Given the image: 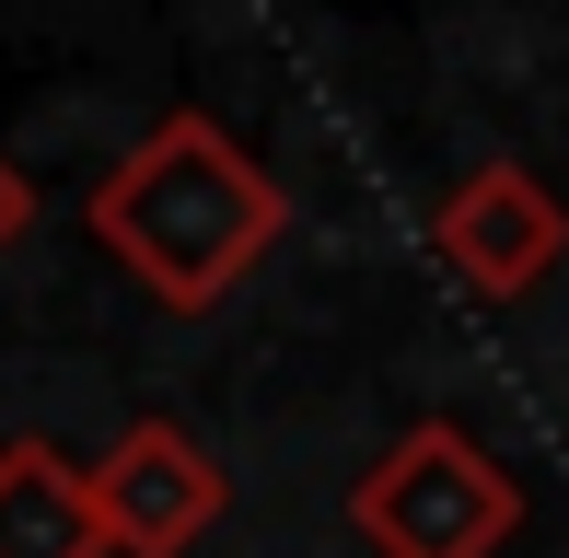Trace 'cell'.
Segmentation results:
<instances>
[{"label": "cell", "instance_id": "1", "mask_svg": "<svg viewBox=\"0 0 569 558\" xmlns=\"http://www.w3.org/2000/svg\"><path fill=\"white\" fill-rule=\"evenodd\" d=\"M279 221H291V198L268 187V163H256L221 117L140 129V151H117L106 187H93V245H106L163 315L232 302V279L279 245Z\"/></svg>", "mask_w": 569, "mask_h": 558}, {"label": "cell", "instance_id": "2", "mask_svg": "<svg viewBox=\"0 0 569 558\" xmlns=\"http://www.w3.org/2000/svg\"><path fill=\"white\" fill-rule=\"evenodd\" d=\"M349 524H360L372 558H500L523 536V489H511V466L477 430L419 419V430H396V442L360 466Z\"/></svg>", "mask_w": 569, "mask_h": 558}, {"label": "cell", "instance_id": "3", "mask_svg": "<svg viewBox=\"0 0 569 558\" xmlns=\"http://www.w3.org/2000/svg\"><path fill=\"white\" fill-rule=\"evenodd\" d=\"M430 245H442V268H453L477 302H523V291H547L558 257H569V210L535 187L523 163H500V151H488V163H465L453 187H442Z\"/></svg>", "mask_w": 569, "mask_h": 558}, {"label": "cell", "instance_id": "4", "mask_svg": "<svg viewBox=\"0 0 569 558\" xmlns=\"http://www.w3.org/2000/svg\"><path fill=\"white\" fill-rule=\"evenodd\" d=\"M93 500H106L117 558H187V547L221 524L232 477H221V454L198 442V430H174V419H128L117 442L93 454Z\"/></svg>", "mask_w": 569, "mask_h": 558}, {"label": "cell", "instance_id": "5", "mask_svg": "<svg viewBox=\"0 0 569 558\" xmlns=\"http://www.w3.org/2000/svg\"><path fill=\"white\" fill-rule=\"evenodd\" d=\"M0 558H117L82 454L36 442V430L0 442Z\"/></svg>", "mask_w": 569, "mask_h": 558}, {"label": "cell", "instance_id": "6", "mask_svg": "<svg viewBox=\"0 0 569 558\" xmlns=\"http://www.w3.org/2000/svg\"><path fill=\"white\" fill-rule=\"evenodd\" d=\"M23 221H36V187H23V175H12V151H0V245H12Z\"/></svg>", "mask_w": 569, "mask_h": 558}]
</instances>
